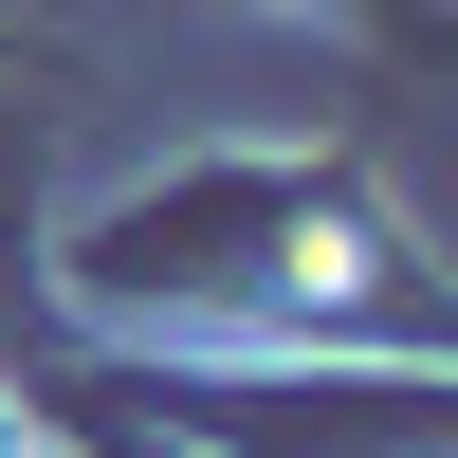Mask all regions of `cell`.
<instances>
[{
    "mask_svg": "<svg viewBox=\"0 0 458 458\" xmlns=\"http://www.w3.org/2000/svg\"><path fill=\"white\" fill-rule=\"evenodd\" d=\"M55 276H73V312H110V330H422L403 220L367 202L349 165H276V147L110 202Z\"/></svg>",
    "mask_w": 458,
    "mask_h": 458,
    "instance_id": "cell-1",
    "label": "cell"
},
{
    "mask_svg": "<svg viewBox=\"0 0 458 458\" xmlns=\"http://www.w3.org/2000/svg\"><path fill=\"white\" fill-rule=\"evenodd\" d=\"M293 19H386V0H293Z\"/></svg>",
    "mask_w": 458,
    "mask_h": 458,
    "instance_id": "cell-2",
    "label": "cell"
}]
</instances>
